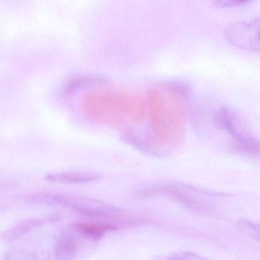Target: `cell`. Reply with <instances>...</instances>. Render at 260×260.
<instances>
[{
    "instance_id": "obj_1",
    "label": "cell",
    "mask_w": 260,
    "mask_h": 260,
    "mask_svg": "<svg viewBox=\"0 0 260 260\" xmlns=\"http://www.w3.org/2000/svg\"><path fill=\"white\" fill-rule=\"evenodd\" d=\"M83 113L90 121L120 127L123 116L141 123L146 116L145 103L141 97L126 92L100 90L86 94L82 100Z\"/></svg>"
},
{
    "instance_id": "obj_2",
    "label": "cell",
    "mask_w": 260,
    "mask_h": 260,
    "mask_svg": "<svg viewBox=\"0 0 260 260\" xmlns=\"http://www.w3.org/2000/svg\"><path fill=\"white\" fill-rule=\"evenodd\" d=\"M138 198L147 199L153 196H164L173 199L188 208L198 211H208L210 205L204 200L202 196H213L201 188L188 186L180 183H161L147 187L137 193Z\"/></svg>"
},
{
    "instance_id": "obj_3",
    "label": "cell",
    "mask_w": 260,
    "mask_h": 260,
    "mask_svg": "<svg viewBox=\"0 0 260 260\" xmlns=\"http://www.w3.org/2000/svg\"><path fill=\"white\" fill-rule=\"evenodd\" d=\"M226 41L234 48L245 51L258 52L259 44V19L249 22L239 21L228 25L224 31Z\"/></svg>"
},
{
    "instance_id": "obj_4",
    "label": "cell",
    "mask_w": 260,
    "mask_h": 260,
    "mask_svg": "<svg viewBox=\"0 0 260 260\" xmlns=\"http://www.w3.org/2000/svg\"><path fill=\"white\" fill-rule=\"evenodd\" d=\"M170 95L167 101L166 115L170 122V135L173 144H179L183 137L185 125L183 98L185 96L166 91Z\"/></svg>"
},
{
    "instance_id": "obj_5",
    "label": "cell",
    "mask_w": 260,
    "mask_h": 260,
    "mask_svg": "<svg viewBox=\"0 0 260 260\" xmlns=\"http://www.w3.org/2000/svg\"><path fill=\"white\" fill-rule=\"evenodd\" d=\"M148 101L152 128L159 139L167 141L171 135L162 94L157 89H151L148 92Z\"/></svg>"
},
{
    "instance_id": "obj_6",
    "label": "cell",
    "mask_w": 260,
    "mask_h": 260,
    "mask_svg": "<svg viewBox=\"0 0 260 260\" xmlns=\"http://www.w3.org/2000/svg\"><path fill=\"white\" fill-rule=\"evenodd\" d=\"M100 178L98 174L83 172H64L48 175L47 179L50 182L63 184L86 183L97 180Z\"/></svg>"
},
{
    "instance_id": "obj_7",
    "label": "cell",
    "mask_w": 260,
    "mask_h": 260,
    "mask_svg": "<svg viewBox=\"0 0 260 260\" xmlns=\"http://www.w3.org/2000/svg\"><path fill=\"white\" fill-rule=\"evenodd\" d=\"M231 147L233 150L246 156H258L259 153L258 141L246 133H242L233 138Z\"/></svg>"
},
{
    "instance_id": "obj_8",
    "label": "cell",
    "mask_w": 260,
    "mask_h": 260,
    "mask_svg": "<svg viewBox=\"0 0 260 260\" xmlns=\"http://www.w3.org/2000/svg\"><path fill=\"white\" fill-rule=\"evenodd\" d=\"M216 121L219 127L232 135L233 138L241 135L237 116L228 108H221L216 114Z\"/></svg>"
},
{
    "instance_id": "obj_9",
    "label": "cell",
    "mask_w": 260,
    "mask_h": 260,
    "mask_svg": "<svg viewBox=\"0 0 260 260\" xmlns=\"http://www.w3.org/2000/svg\"><path fill=\"white\" fill-rule=\"evenodd\" d=\"M74 228L83 235L94 239L118 229L115 225L106 223H78L74 225Z\"/></svg>"
},
{
    "instance_id": "obj_10",
    "label": "cell",
    "mask_w": 260,
    "mask_h": 260,
    "mask_svg": "<svg viewBox=\"0 0 260 260\" xmlns=\"http://www.w3.org/2000/svg\"><path fill=\"white\" fill-rule=\"evenodd\" d=\"M78 246L77 242L72 237H61L55 246V253L58 258H71L77 252Z\"/></svg>"
},
{
    "instance_id": "obj_11",
    "label": "cell",
    "mask_w": 260,
    "mask_h": 260,
    "mask_svg": "<svg viewBox=\"0 0 260 260\" xmlns=\"http://www.w3.org/2000/svg\"><path fill=\"white\" fill-rule=\"evenodd\" d=\"M121 138H122L124 142L134 146L138 150H142V151L145 152V153H149L150 155H154V156L160 155L159 150L155 148L153 146H152L151 144H149L147 141L138 138L132 132H126L122 135Z\"/></svg>"
},
{
    "instance_id": "obj_12",
    "label": "cell",
    "mask_w": 260,
    "mask_h": 260,
    "mask_svg": "<svg viewBox=\"0 0 260 260\" xmlns=\"http://www.w3.org/2000/svg\"><path fill=\"white\" fill-rule=\"evenodd\" d=\"M41 223H42V220L40 219H32V220H26V221H24L23 223H19L17 226L10 230L8 233L7 232L5 237L7 238L17 237L20 234H24L25 231H29L30 229L36 228V226L41 224Z\"/></svg>"
},
{
    "instance_id": "obj_13",
    "label": "cell",
    "mask_w": 260,
    "mask_h": 260,
    "mask_svg": "<svg viewBox=\"0 0 260 260\" xmlns=\"http://www.w3.org/2000/svg\"><path fill=\"white\" fill-rule=\"evenodd\" d=\"M252 0H212L214 7L219 9H231L246 5Z\"/></svg>"
},
{
    "instance_id": "obj_14",
    "label": "cell",
    "mask_w": 260,
    "mask_h": 260,
    "mask_svg": "<svg viewBox=\"0 0 260 260\" xmlns=\"http://www.w3.org/2000/svg\"><path fill=\"white\" fill-rule=\"evenodd\" d=\"M239 226L240 229L243 231H246L249 234H254L258 237V225L255 223H252V222L246 220H241L238 222Z\"/></svg>"
},
{
    "instance_id": "obj_15",
    "label": "cell",
    "mask_w": 260,
    "mask_h": 260,
    "mask_svg": "<svg viewBox=\"0 0 260 260\" xmlns=\"http://www.w3.org/2000/svg\"><path fill=\"white\" fill-rule=\"evenodd\" d=\"M170 258H202L200 255L189 252H179V253L173 254Z\"/></svg>"
}]
</instances>
